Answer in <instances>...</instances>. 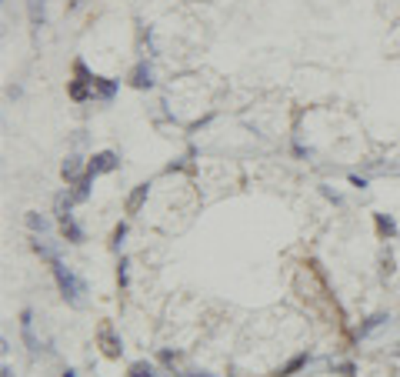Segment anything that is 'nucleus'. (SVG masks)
I'll list each match as a JSON object with an SVG mask.
<instances>
[{
    "mask_svg": "<svg viewBox=\"0 0 400 377\" xmlns=\"http://www.w3.org/2000/svg\"><path fill=\"white\" fill-rule=\"evenodd\" d=\"M50 271H54V281H57V287H60V297H64L71 307H81L83 294H87V284H83L81 277H77V274L64 264V260H54V264H50Z\"/></svg>",
    "mask_w": 400,
    "mask_h": 377,
    "instance_id": "nucleus-1",
    "label": "nucleus"
},
{
    "mask_svg": "<svg viewBox=\"0 0 400 377\" xmlns=\"http://www.w3.org/2000/svg\"><path fill=\"white\" fill-rule=\"evenodd\" d=\"M60 174H64L67 184H77V180L87 174V164H83L81 153H67V157H64V164H60Z\"/></svg>",
    "mask_w": 400,
    "mask_h": 377,
    "instance_id": "nucleus-2",
    "label": "nucleus"
},
{
    "mask_svg": "<svg viewBox=\"0 0 400 377\" xmlns=\"http://www.w3.org/2000/svg\"><path fill=\"white\" fill-rule=\"evenodd\" d=\"M97 341H100V347H104L107 357H120V351H124V344H120L117 330L110 327V324H104V327L97 330Z\"/></svg>",
    "mask_w": 400,
    "mask_h": 377,
    "instance_id": "nucleus-3",
    "label": "nucleus"
},
{
    "mask_svg": "<svg viewBox=\"0 0 400 377\" xmlns=\"http://www.w3.org/2000/svg\"><path fill=\"white\" fill-rule=\"evenodd\" d=\"M120 167V157L114 151H100L90 157V164H87V170H94V174H110V170H117Z\"/></svg>",
    "mask_w": 400,
    "mask_h": 377,
    "instance_id": "nucleus-4",
    "label": "nucleus"
},
{
    "mask_svg": "<svg viewBox=\"0 0 400 377\" xmlns=\"http://www.w3.org/2000/svg\"><path fill=\"white\" fill-rule=\"evenodd\" d=\"M130 83H134L137 91H151V87H153V71H151V64H147V60H141V64L134 67Z\"/></svg>",
    "mask_w": 400,
    "mask_h": 377,
    "instance_id": "nucleus-5",
    "label": "nucleus"
},
{
    "mask_svg": "<svg viewBox=\"0 0 400 377\" xmlns=\"http://www.w3.org/2000/svg\"><path fill=\"white\" fill-rule=\"evenodd\" d=\"M120 83L117 81H107V77H94V97L97 100H104V104H110L114 97H117Z\"/></svg>",
    "mask_w": 400,
    "mask_h": 377,
    "instance_id": "nucleus-6",
    "label": "nucleus"
},
{
    "mask_svg": "<svg viewBox=\"0 0 400 377\" xmlns=\"http://www.w3.org/2000/svg\"><path fill=\"white\" fill-rule=\"evenodd\" d=\"M60 234H64V240H71V244H83L87 240V234H83V227L73 221V214L71 217H64L60 221Z\"/></svg>",
    "mask_w": 400,
    "mask_h": 377,
    "instance_id": "nucleus-7",
    "label": "nucleus"
},
{
    "mask_svg": "<svg viewBox=\"0 0 400 377\" xmlns=\"http://www.w3.org/2000/svg\"><path fill=\"white\" fill-rule=\"evenodd\" d=\"M20 334H24V344L30 347V351H40V341L34 337V314L30 311H20Z\"/></svg>",
    "mask_w": 400,
    "mask_h": 377,
    "instance_id": "nucleus-8",
    "label": "nucleus"
},
{
    "mask_svg": "<svg viewBox=\"0 0 400 377\" xmlns=\"http://www.w3.org/2000/svg\"><path fill=\"white\" fill-rule=\"evenodd\" d=\"M147 194H151V184H137L134 187V194L127 197V214H137L143 207V201H147Z\"/></svg>",
    "mask_w": 400,
    "mask_h": 377,
    "instance_id": "nucleus-9",
    "label": "nucleus"
},
{
    "mask_svg": "<svg viewBox=\"0 0 400 377\" xmlns=\"http://www.w3.org/2000/svg\"><path fill=\"white\" fill-rule=\"evenodd\" d=\"M24 221H27V227H30L34 234H40V237H44V234H50V221H47V217H44V214L30 211V214H27V217H24Z\"/></svg>",
    "mask_w": 400,
    "mask_h": 377,
    "instance_id": "nucleus-10",
    "label": "nucleus"
},
{
    "mask_svg": "<svg viewBox=\"0 0 400 377\" xmlns=\"http://www.w3.org/2000/svg\"><path fill=\"white\" fill-rule=\"evenodd\" d=\"M73 194H67V190H64V194H57V201H54V211H57V221H64V217H71V211H73Z\"/></svg>",
    "mask_w": 400,
    "mask_h": 377,
    "instance_id": "nucleus-11",
    "label": "nucleus"
},
{
    "mask_svg": "<svg viewBox=\"0 0 400 377\" xmlns=\"http://www.w3.org/2000/svg\"><path fill=\"white\" fill-rule=\"evenodd\" d=\"M307 364H310V354H297V357H290V361L281 367V374H277V377H290V374H297V371L307 367Z\"/></svg>",
    "mask_w": 400,
    "mask_h": 377,
    "instance_id": "nucleus-12",
    "label": "nucleus"
},
{
    "mask_svg": "<svg viewBox=\"0 0 400 377\" xmlns=\"http://www.w3.org/2000/svg\"><path fill=\"white\" fill-rule=\"evenodd\" d=\"M377 231H380V237H397V224H394V217H387V214H377Z\"/></svg>",
    "mask_w": 400,
    "mask_h": 377,
    "instance_id": "nucleus-13",
    "label": "nucleus"
},
{
    "mask_svg": "<svg viewBox=\"0 0 400 377\" xmlns=\"http://www.w3.org/2000/svg\"><path fill=\"white\" fill-rule=\"evenodd\" d=\"M34 250H37V254H40V257H44V260H47V264H54V260H60L57 248H50L47 240H40V237H37V240H34Z\"/></svg>",
    "mask_w": 400,
    "mask_h": 377,
    "instance_id": "nucleus-14",
    "label": "nucleus"
},
{
    "mask_svg": "<svg viewBox=\"0 0 400 377\" xmlns=\"http://www.w3.org/2000/svg\"><path fill=\"white\" fill-rule=\"evenodd\" d=\"M27 13H30V24L34 27H44V0H30Z\"/></svg>",
    "mask_w": 400,
    "mask_h": 377,
    "instance_id": "nucleus-15",
    "label": "nucleus"
},
{
    "mask_svg": "<svg viewBox=\"0 0 400 377\" xmlns=\"http://www.w3.org/2000/svg\"><path fill=\"white\" fill-rule=\"evenodd\" d=\"M384 320H390L387 314H374V318H367V324H364L360 330H357V337H367V334H370V330H377L380 324H384Z\"/></svg>",
    "mask_w": 400,
    "mask_h": 377,
    "instance_id": "nucleus-16",
    "label": "nucleus"
},
{
    "mask_svg": "<svg viewBox=\"0 0 400 377\" xmlns=\"http://www.w3.org/2000/svg\"><path fill=\"white\" fill-rule=\"evenodd\" d=\"M127 377H157V374H153V367L147 364V361H137V364L130 367V374H127Z\"/></svg>",
    "mask_w": 400,
    "mask_h": 377,
    "instance_id": "nucleus-17",
    "label": "nucleus"
},
{
    "mask_svg": "<svg viewBox=\"0 0 400 377\" xmlns=\"http://www.w3.org/2000/svg\"><path fill=\"white\" fill-rule=\"evenodd\" d=\"M124 237H127V224H117V227H114V250H120Z\"/></svg>",
    "mask_w": 400,
    "mask_h": 377,
    "instance_id": "nucleus-18",
    "label": "nucleus"
},
{
    "mask_svg": "<svg viewBox=\"0 0 400 377\" xmlns=\"http://www.w3.org/2000/svg\"><path fill=\"white\" fill-rule=\"evenodd\" d=\"M127 267H130V264H127V257H124V260H120V267H117V281H120V287H127V284H130Z\"/></svg>",
    "mask_w": 400,
    "mask_h": 377,
    "instance_id": "nucleus-19",
    "label": "nucleus"
},
{
    "mask_svg": "<svg viewBox=\"0 0 400 377\" xmlns=\"http://www.w3.org/2000/svg\"><path fill=\"white\" fill-rule=\"evenodd\" d=\"M351 184H353V187H360V190H364V187H367V177H357V174H351Z\"/></svg>",
    "mask_w": 400,
    "mask_h": 377,
    "instance_id": "nucleus-20",
    "label": "nucleus"
},
{
    "mask_svg": "<svg viewBox=\"0 0 400 377\" xmlns=\"http://www.w3.org/2000/svg\"><path fill=\"white\" fill-rule=\"evenodd\" d=\"M160 361H164V364H174L177 354H174V351H164V354H160Z\"/></svg>",
    "mask_w": 400,
    "mask_h": 377,
    "instance_id": "nucleus-21",
    "label": "nucleus"
},
{
    "mask_svg": "<svg viewBox=\"0 0 400 377\" xmlns=\"http://www.w3.org/2000/svg\"><path fill=\"white\" fill-rule=\"evenodd\" d=\"M0 374H4V377H13V371H11L7 364H4V371H0Z\"/></svg>",
    "mask_w": 400,
    "mask_h": 377,
    "instance_id": "nucleus-22",
    "label": "nucleus"
},
{
    "mask_svg": "<svg viewBox=\"0 0 400 377\" xmlns=\"http://www.w3.org/2000/svg\"><path fill=\"white\" fill-rule=\"evenodd\" d=\"M60 377H77V374H73V371H64V374H60Z\"/></svg>",
    "mask_w": 400,
    "mask_h": 377,
    "instance_id": "nucleus-23",
    "label": "nucleus"
},
{
    "mask_svg": "<svg viewBox=\"0 0 400 377\" xmlns=\"http://www.w3.org/2000/svg\"><path fill=\"white\" fill-rule=\"evenodd\" d=\"M187 377H213V374H187Z\"/></svg>",
    "mask_w": 400,
    "mask_h": 377,
    "instance_id": "nucleus-24",
    "label": "nucleus"
}]
</instances>
